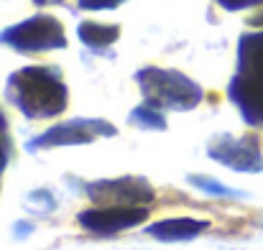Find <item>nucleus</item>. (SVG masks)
I'll use <instances>...</instances> for the list:
<instances>
[{
  "mask_svg": "<svg viewBox=\"0 0 263 250\" xmlns=\"http://www.w3.org/2000/svg\"><path fill=\"white\" fill-rule=\"evenodd\" d=\"M115 136H118V128L102 118H77V120H64V123L51 125L46 133L26 143V151L36 153V151L57 148V146H82L97 138H115Z\"/></svg>",
  "mask_w": 263,
  "mask_h": 250,
  "instance_id": "20e7f679",
  "label": "nucleus"
},
{
  "mask_svg": "<svg viewBox=\"0 0 263 250\" xmlns=\"http://www.w3.org/2000/svg\"><path fill=\"white\" fill-rule=\"evenodd\" d=\"M130 123L141 130H166V118H164V110L159 107H151V105H138L130 110Z\"/></svg>",
  "mask_w": 263,
  "mask_h": 250,
  "instance_id": "9b49d317",
  "label": "nucleus"
},
{
  "mask_svg": "<svg viewBox=\"0 0 263 250\" xmlns=\"http://www.w3.org/2000/svg\"><path fill=\"white\" fill-rule=\"evenodd\" d=\"M80 41L95 54H105L112 49V44L120 39V26L118 23H97V21H82L80 28Z\"/></svg>",
  "mask_w": 263,
  "mask_h": 250,
  "instance_id": "9d476101",
  "label": "nucleus"
},
{
  "mask_svg": "<svg viewBox=\"0 0 263 250\" xmlns=\"http://www.w3.org/2000/svg\"><path fill=\"white\" fill-rule=\"evenodd\" d=\"M210 227L207 220H194V217H172V220H159L146 227V233L161 243H181V240H194Z\"/></svg>",
  "mask_w": 263,
  "mask_h": 250,
  "instance_id": "6e6552de",
  "label": "nucleus"
},
{
  "mask_svg": "<svg viewBox=\"0 0 263 250\" xmlns=\"http://www.w3.org/2000/svg\"><path fill=\"white\" fill-rule=\"evenodd\" d=\"M238 74L263 84V33H246L238 46Z\"/></svg>",
  "mask_w": 263,
  "mask_h": 250,
  "instance_id": "1a4fd4ad",
  "label": "nucleus"
},
{
  "mask_svg": "<svg viewBox=\"0 0 263 250\" xmlns=\"http://www.w3.org/2000/svg\"><path fill=\"white\" fill-rule=\"evenodd\" d=\"M136 82L143 92V102L159 110L186 112V110H194L204 97L199 84L176 69L146 67L136 74Z\"/></svg>",
  "mask_w": 263,
  "mask_h": 250,
  "instance_id": "f03ea898",
  "label": "nucleus"
},
{
  "mask_svg": "<svg viewBox=\"0 0 263 250\" xmlns=\"http://www.w3.org/2000/svg\"><path fill=\"white\" fill-rule=\"evenodd\" d=\"M85 194L95 204H130L146 207L156 199V189L143 176H120V179H100L85 184Z\"/></svg>",
  "mask_w": 263,
  "mask_h": 250,
  "instance_id": "39448f33",
  "label": "nucleus"
},
{
  "mask_svg": "<svg viewBox=\"0 0 263 250\" xmlns=\"http://www.w3.org/2000/svg\"><path fill=\"white\" fill-rule=\"evenodd\" d=\"M217 5H222L225 10H243V8H248V5H253V3H258V0H215Z\"/></svg>",
  "mask_w": 263,
  "mask_h": 250,
  "instance_id": "4468645a",
  "label": "nucleus"
},
{
  "mask_svg": "<svg viewBox=\"0 0 263 250\" xmlns=\"http://www.w3.org/2000/svg\"><path fill=\"white\" fill-rule=\"evenodd\" d=\"M0 44L10 46L18 54H41V51L67 49V33L59 18L39 13L28 21H21L0 31Z\"/></svg>",
  "mask_w": 263,
  "mask_h": 250,
  "instance_id": "7ed1b4c3",
  "label": "nucleus"
},
{
  "mask_svg": "<svg viewBox=\"0 0 263 250\" xmlns=\"http://www.w3.org/2000/svg\"><path fill=\"white\" fill-rule=\"evenodd\" d=\"M128 0H80L82 10H115Z\"/></svg>",
  "mask_w": 263,
  "mask_h": 250,
  "instance_id": "ddd939ff",
  "label": "nucleus"
},
{
  "mask_svg": "<svg viewBox=\"0 0 263 250\" xmlns=\"http://www.w3.org/2000/svg\"><path fill=\"white\" fill-rule=\"evenodd\" d=\"M189 184L197 186V189H202V191H207V194H235L233 189L217 184V181L210 179V176H189Z\"/></svg>",
  "mask_w": 263,
  "mask_h": 250,
  "instance_id": "f8f14e48",
  "label": "nucleus"
},
{
  "mask_svg": "<svg viewBox=\"0 0 263 250\" xmlns=\"http://www.w3.org/2000/svg\"><path fill=\"white\" fill-rule=\"evenodd\" d=\"M207 153L222 164V166H230L235 171H261L263 168V159H261V143L256 136H246L240 141L230 138V136H217L210 146H207Z\"/></svg>",
  "mask_w": 263,
  "mask_h": 250,
  "instance_id": "0eeeda50",
  "label": "nucleus"
},
{
  "mask_svg": "<svg viewBox=\"0 0 263 250\" xmlns=\"http://www.w3.org/2000/svg\"><path fill=\"white\" fill-rule=\"evenodd\" d=\"M8 159H10V141L5 136H0V174L8 166Z\"/></svg>",
  "mask_w": 263,
  "mask_h": 250,
  "instance_id": "2eb2a0df",
  "label": "nucleus"
},
{
  "mask_svg": "<svg viewBox=\"0 0 263 250\" xmlns=\"http://www.w3.org/2000/svg\"><path fill=\"white\" fill-rule=\"evenodd\" d=\"M36 5H57V3H64V0H33Z\"/></svg>",
  "mask_w": 263,
  "mask_h": 250,
  "instance_id": "f3484780",
  "label": "nucleus"
},
{
  "mask_svg": "<svg viewBox=\"0 0 263 250\" xmlns=\"http://www.w3.org/2000/svg\"><path fill=\"white\" fill-rule=\"evenodd\" d=\"M5 130H8V120H5V112L0 110V136H3Z\"/></svg>",
  "mask_w": 263,
  "mask_h": 250,
  "instance_id": "dca6fc26",
  "label": "nucleus"
},
{
  "mask_svg": "<svg viewBox=\"0 0 263 250\" xmlns=\"http://www.w3.org/2000/svg\"><path fill=\"white\" fill-rule=\"evenodd\" d=\"M80 225L92 233V235H115L130 227H138L141 222L148 220V209L146 207H130V204H97L82 209L77 215Z\"/></svg>",
  "mask_w": 263,
  "mask_h": 250,
  "instance_id": "423d86ee",
  "label": "nucleus"
},
{
  "mask_svg": "<svg viewBox=\"0 0 263 250\" xmlns=\"http://www.w3.org/2000/svg\"><path fill=\"white\" fill-rule=\"evenodd\" d=\"M8 102L28 120L57 118L69 105V89L59 67H23L13 72L5 84Z\"/></svg>",
  "mask_w": 263,
  "mask_h": 250,
  "instance_id": "f257e3e1",
  "label": "nucleus"
}]
</instances>
